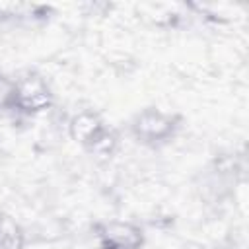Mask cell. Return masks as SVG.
Wrapping results in <instances>:
<instances>
[{"instance_id":"cell-1","label":"cell","mask_w":249,"mask_h":249,"mask_svg":"<svg viewBox=\"0 0 249 249\" xmlns=\"http://www.w3.org/2000/svg\"><path fill=\"white\" fill-rule=\"evenodd\" d=\"M68 128H70V136L80 146H84L89 154H93L97 158L113 156V152L119 144L115 130H111L101 121V117L91 111H82V113L74 115Z\"/></svg>"},{"instance_id":"cell-2","label":"cell","mask_w":249,"mask_h":249,"mask_svg":"<svg viewBox=\"0 0 249 249\" xmlns=\"http://www.w3.org/2000/svg\"><path fill=\"white\" fill-rule=\"evenodd\" d=\"M177 123L179 121L175 115L163 113L158 107H146L134 115L130 123V132L138 142L146 146H158L173 138L179 126Z\"/></svg>"},{"instance_id":"cell-3","label":"cell","mask_w":249,"mask_h":249,"mask_svg":"<svg viewBox=\"0 0 249 249\" xmlns=\"http://www.w3.org/2000/svg\"><path fill=\"white\" fill-rule=\"evenodd\" d=\"M14 84H16L14 111H19L23 115H37L53 105V91L43 76L25 74L14 80Z\"/></svg>"},{"instance_id":"cell-4","label":"cell","mask_w":249,"mask_h":249,"mask_svg":"<svg viewBox=\"0 0 249 249\" xmlns=\"http://www.w3.org/2000/svg\"><path fill=\"white\" fill-rule=\"evenodd\" d=\"M97 241L99 249H140L144 243V233L140 226L132 222L113 220L99 226Z\"/></svg>"},{"instance_id":"cell-5","label":"cell","mask_w":249,"mask_h":249,"mask_svg":"<svg viewBox=\"0 0 249 249\" xmlns=\"http://www.w3.org/2000/svg\"><path fill=\"white\" fill-rule=\"evenodd\" d=\"M23 243L25 233L21 226L8 216H0V249H23Z\"/></svg>"},{"instance_id":"cell-6","label":"cell","mask_w":249,"mask_h":249,"mask_svg":"<svg viewBox=\"0 0 249 249\" xmlns=\"http://www.w3.org/2000/svg\"><path fill=\"white\" fill-rule=\"evenodd\" d=\"M14 93H16L14 80L0 76V111L14 109Z\"/></svg>"}]
</instances>
